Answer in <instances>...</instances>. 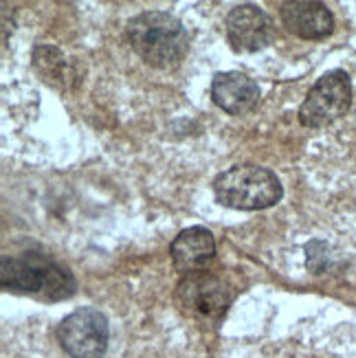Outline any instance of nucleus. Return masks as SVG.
<instances>
[{
    "label": "nucleus",
    "mask_w": 356,
    "mask_h": 358,
    "mask_svg": "<svg viewBox=\"0 0 356 358\" xmlns=\"http://www.w3.org/2000/svg\"><path fill=\"white\" fill-rule=\"evenodd\" d=\"M0 286L5 290L34 294L42 301H62L73 297L75 279L69 268L51 257L24 253L18 257L3 255L0 262Z\"/></svg>",
    "instance_id": "nucleus-2"
},
{
    "label": "nucleus",
    "mask_w": 356,
    "mask_h": 358,
    "mask_svg": "<svg viewBox=\"0 0 356 358\" xmlns=\"http://www.w3.org/2000/svg\"><path fill=\"white\" fill-rule=\"evenodd\" d=\"M282 22L292 36L304 40H323L332 34L334 18L330 9L315 0H297V3H284Z\"/></svg>",
    "instance_id": "nucleus-8"
},
{
    "label": "nucleus",
    "mask_w": 356,
    "mask_h": 358,
    "mask_svg": "<svg viewBox=\"0 0 356 358\" xmlns=\"http://www.w3.org/2000/svg\"><path fill=\"white\" fill-rule=\"evenodd\" d=\"M126 36L134 53L154 69H176L190 49L183 22L165 11L134 15L126 27Z\"/></svg>",
    "instance_id": "nucleus-1"
},
{
    "label": "nucleus",
    "mask_w": 356,
    "mask_h": 358,
    "mask_svg": "<svg viewBox=\"0 0 356 358\" xmlns=\"http://www.w3.org/2000/svg\"><path fill=\"white\" fill-rule=\"evenodd\" d=\"M211 99L227 115H246L259 99V88L249 75L240 71L218 73L211 84Z\"/></svg>",
    "instance_id": "nucleus-9"
},
{
    "label": "nucleus",
    "mask_w": 356,
    "mask_h": 358,
    "mask_svg": "<svg viewBox=\"0 0 356 358\" xmlns=\"http://www.w3.org/2000/svg\"><path fill=\"white\" fill-rule=\"evenodd\" d=\"M34 66L44 77V82H49L55 88L66 90L75 82L73 66L66 62L64 53H62L59 49H55V46H49V44L36 46Z\"/></svg>",
    "instance_id": "nucleus-11"
},
{
    "label": "nucleus",
    "mask_w": 356,
    "mask_h": 358,
    "mask_svg": "<svg viewBox=\"0 0 356 358\" xmlns=\"http://www.w3.org/2000/svg\"><path fill=\"white\" fill-rule=\"evenodd\" d=\"M57 338L71 358H104L111 330L99 310L80 308L59 323Z\"/></svg>",
    "instance_id": "nucleus-5"
},
{
    "label": "nucleus",
    "mask_w": 356,
    "mask_h": 358,
    "mask_svg": "<svg viewBox=\"0 0 356 358\" xmlns=\"http://www.w3.org/2000/svg\"><path fill=\"white\" fill-rule=\"evenodd\" d=\"M227 38L234 51L255 53L275 38L273 22L257 5H238L227 15Z\"/></svg>",
    "instance_id": "nucleus-7"
},
{
    "label": "nucleus",
    "mask_w": 356,
    "mask_h": 358,
    "mask_svg": "<svg viewBox=\"0 0 356 358\" xmlns=\"http://www.w3.org/2000/svg\"><path fill=\"white\" fill-rule=\"evenodd\" d=\"M330 248L328 244L323 242V240H313V242H308L306 244V257H308V268H311L313 273H323L328 268V264H330Z\"/></svg>",
    "instance_id": "nucleus-12"
},
{
    "label": "nucleus",
    "mask_w": 356,
    "mask_h": 358,
    "mask_svg": "<svg viewBox=\"0 0 356 358\" xmlns=\"http://www.w3.org/2000/svg\"><path fill=\"white\" fill-rule=\"evenodd\" d=\"M234 286L211 273H190L176 288V301L183 313L200 319H218L234 301Z\"/></svg>",
    "instance_id": "nucleus-6"
},
{
    "label": "nucleus",
    "mask_w": 356,
    "mask_h": 358,
    "mask_svg": "<svg viewBox=\"0 0 356 358\" xmlns=\"http://www.w3.org/2000/svg\"><path fill=\"white\" fill-rule=\"evenodd\" d=\"M352 106V84L346 71H330L317 80L299 108V123L306 128H323L343 117Z\"/></svg>",
    "instance_id": "nucleus-4"
},
{
    "label": "nucleus",
    "mask_w": 356,
    "mask_h": 358,
    "mask_svg": "<svg viewBox=\"0 0 356 358\" xmlns=\"http://www.w3.org/2000/svg\"><path fill=\"white\" fill-rule=\"evenodd\" d=\"M174 268L183 275L196 273L205 268L207 264L215 257V240L211 231L205 227H190L180 231L169 246Z\"/></svg>",
    "instance_id": "nucleus-10"
},
{
    "label": "nucleus",
    "mask_w": 356,
    "mask_h": 358,
    "mask_svg": "<svg viewBox=\"0 0 356 358\" xmlns=\"http://www.w3.org/2000/svg\"><path fill=\"white\" fill-rule=\"evenodd\" d=\"M213 194L229 209L257 211L277 205L284 196V187L266 167L236 165L213 180Z\"/></svg>",
    "instance_id": "nucleus-3"
}]
</instances>
